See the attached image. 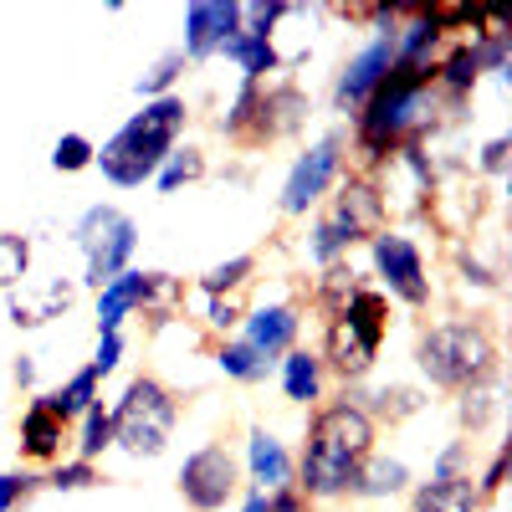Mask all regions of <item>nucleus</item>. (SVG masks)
<instances>
[{"label": "nucleus", "mask_w": 512, "mask_h": 512, "mask_svg": "<svg viewBox=\"0 0 512 512\" xmlns=\"http://www.w3.org/2000/svg\"><path fill=\"white\" fill-rule=\"evenodd\" d=\"M441 113H456V108L436 93L431 72L395 67L379 82V93L354 113V154L364 164V175L400 149H425V139L441 128Z\"/></svg>", "instance_id": "obj_1"}, {"label": "nucleus", "mask_w": 512, "mask_h": 512, "mask_svg": "<svg viewBox=\"0 0 512 512\" xmlns=\"http://www.w3.org/2000/svg\"><path fill=\"white\" fill-rule=\"evenodd\" d=\"M374 425L359 405L349 400H328L323 410H313L308 420V441L303 456H297V492L308 502H338L349 497L359 466L374 456Z\"/></svg>", "instance_id": "obj_2"}, {"label": "nucleus", "mask_w": 512, "mask_h": 512, "mask_svg": "<svg viewBox=\"0 0 512 512\" xmlns=\"http://www.w3.org/2000/svg\"><path fill=\"white\" fill-rule=\"evenodd\" d=\"M190 123V103L180 93L169 98H149L118 134L93 154V169H103V180L113 190H139L159 175V164L180 149V134Z\"/></svg>", "instance_id": "obj_3"}, {"label": "nucleus", "mask_w": 512, "mask_h": 512, "mask_svg": "<svg viewBox=\"0 0 512 512\" xmlns=\"http://www.w3.org/2000/svg\"><path fill=\"white\" fill-rule=\"evenodd\" d=\"M415 364L436 390H477V384H497L502 374V349L482 318H451L431 323L415 344Z\"/></svg>", "instance_id": "obj_4"}, {"label": "nucleus", "mask_w": 512, "mask_h": 512, "mask_svg": "<svg viewBox=\"0 0 512 512\" xmlns=\"http://www.w3.org/2000/svg\"><path fill=\"white\" fill-rule=\"evenodd\" d=\"M384 333H390V297L379 287H359L323 328V349H318L323 374H338L344 390H359L379 359Z\"/></svg>", "instance_id": "obj_5"}, {"label": "nucleus", "mask_w": 512, "mask_h": 512, "mask_svg": "<svg viewBox=\"0 0 512 512\" xmlns=\"http://www.w3.org/2000/svg\"><path fill=\"white\" fill-rule=\"evenodd\" d=\"M108 415H113V446L149 461V456L169 451V436L180 425V395L154 374H134Z\"/></svg>", "instance_id": "obj_6"}, {"label": "nucleus", "mask_w": 512, "mask_h": 512, "mask_svg": "<svg viewBox=\"0 0 512 512\" xmlns=\"http://www.w3.org/2000/svg\"><path fill=\"white\" fill-rule=\"evenodd\" d=\"M72 246L82 251V282L103 292L118 272L134 267L139 251V221L118 205H88L72 226Z\"/></svg>", "instance_id": "obj_7"}, {"label": "nucleus", "mask_w": 512, "mask_h": 512, "mask_svg": "<svg viewBox=\"0 0 512 512\" xmlns=\"http://www.w3.org/2000/svg\"><path fill=\"white\" fill-rule=\"evenodd\" d=\"M180 303H185V287L169 272L128 267L98 292V333H123V318H134V313H149V323L164 328Z\"/></svg>", "instance_id": "obj_8"}, {"label": "nucleus", "mask_w": 512, "mask_h": 512, "mask_svg": "<svg viewBox=\"0 0 512 512\" xmlns=\"http://www.w3.org/2000/svg\"><path fill=\"white\" fill-rule=\"evenodd\" d=\"M344 164H349V134L344 128H333V134L313 139L303 154L292 159L287 169V185H282V216H308V210L344 180Z\"/></svg>", "instance_id": "obj_9"}, {"label": "nucleus", "mask_w": 512, "mask_h": 512, "mask_svg": "<svg viewBox=\"0 0 512 512\" xmlns=\"http://www.w3.org/2000/svg\"><path fill=\"white\" fill-rule=\"evenodd\" d=\"M369 262H374V277H379V292L395 297L405 308H431V272H425V256L410 236L384 226L379 236H369Z\"/></svg>", "instance_id": "obj_10"}, {"label": "nucleus", "mask_w": 512, "mask_h": 512, "mask_svg": "<svg viewBox=\"0 0 512 512\" xmlns=\"http://www.w3.org/2000/svg\"><path fill=\"white\" fill-rule=\"evenodd\" d=\"M180 497L195 507V512H221L236 492H241V461L221 446V441H210L200 451L185 456L180 466Z\"/></svg>", "instance_id": "obj_11"}, {"label": "nucleus", "mask_w": 512, "mask_h": 512, "mask_svg": "<svg viewBox=\"0 0 512 512\" xmlns=\"http://www.w3.org/2000/svg\"><path fill=\"white\" fill-rule=\"evenodd\" d=\"M308 113H313V108H308V93L297 88V82H267V88L256 93V108H251V123H246L241 144H246V149H262V144H277V139L303 134Z\"/></svg>", "instance_id": "obj_12"}, {"label": "nucleus", "mask_w": 512, "mask_h": 512, "mask_svg": "<svg viewBox=\"0 0 512 512\" xmlns=\"http://www.w3.org/2000/svg\"><path fill=\"white\" fill-rule=\"evenodd\" d=\"M395 72V36H374V41H364V47L338 67V77H333V108L338 113H359L374 93H379V82Z\"/></svg>", "instance_id": "obj_13"}, {"label": "nucleus", "mask_w": 512, "mask_h": 512, "mask_svg": "<svg viewBox=\"0 0 512 512\" xmlns=\"http://www.w3.org/2000/svg\"><path fill=\"white\" fill-rule=\"evenodd\" d=\"M231 36H241V0H195L185 6V62H210Z\"/></svg>", "instance_id": "obj_14"}, {"label": "nucleus", "mask_w": 512, "mask_h": 512, "mask_svg": "<svg viewBox=\"0 0 512 512\" xmlns=\"http://www.w3.org/2000/svg\"><path fill=\"white\" fill-rule=\"evenodd\" d=\"M328 221L344 231L349 241H369V236H379L384 231V200H379V190H374V180L369 175H354L338 185V195H333V210H328Z\"/></svg>", "instance_id": "obj_15"}, {"label": "nucleus", "mask_w": 512, "mask_h": 512, "mask_svg": "<svg viewBox=\"0 0 512 512\" xmlns=\"http://www.w3.org/2000/svg\"><path fill=\"white\" fill-rule=\"evenodd\" d=\"M297 333H303V308L297 303H262L241 318V338L251 349H262L272 364L297 349Z\"/></svg>", "instance_id": "obj_16"}, {"label": "nucleus", "mask_w": 512, "mask_h": 512, "mask_svg": "<svg viewBox=\"0 0 512 512\" xmlns=\"http://www.w3.org/2000/svg\"><path fill=\"white\" fill-rule=\"evenodd\" d=\"M246 472H251V487L282 492V487L297 482V461H292V451L267 431V425H251V436H246Z\"/></svg>", "instance_id": "obj_17"}, {"label": "nucleus", "mask_w": 512, "mask_h": 512, "mask_svg": "<svg viewBox=\"0 0 512 512\" xmlns=\"http://www.w3.org/2000/svg\"><path fill=\"white\" fill-rule=\"evenodd\" d=\"M446 52V31L436 21V11H410L395 31V67H415V72H431Z\"/></svg>", "instance_id": "obj_18"}, {"label": "nucleus", "mask_w": 512, "mask_h": 512, "mask_svg": "<svg viewBox=\"0 0 512 512\" xmlns=\"http://www.w3.org/2000/svg\"><path fill=\"white\" fill-rule=\"evenodd\" d=\"M67 436H72V425L67 420H57L41 400H31L26 405V415H21V456L26 461H47V466H57L62 461V446H67Z\"/></svg>", "instance_id": "obj_19"}, {"label": "nucleus", "mask_w": 512, "mask_h": 512, "mask_svg": "<svg viewBox=\"0 0 512 512\" xmlns=\"http://www.w3.org/2000/svg\"><path fill=\"white\" fill-rule=\"evenodd\" d=\"M349 405H359L369 415V425L379 431V425H400L410 415L425 410V395L415 390V384H379V390H344Z\"/></svg>", "instance_id": "obj_20"}, {"label": "nucleus", "mask_w": 512, "mask_h": 512, "mask_svg": "<svg viewBox=\"0 0 512 512\" xmlns=\"http://www.w3.org/2000/svg\"><path fill=\"white\" fill-rule=\"evenodd\" d=\"M216 57L236 62V67H241V82H267L272 72H282V67H287V57L272 47V36H251V31L231 36Z\"/></svg>", "instance_id": "obj_21"}, {"label": "nucleus", "mask_w": 512, "mask_h": 512, "mask_svg": "<svg viewBox=\"0 0 512 512\" xmlns=\"http://www.w3.org/2000/svg\"><path fill=\"white\" fill-rule=\"evenodd\" d=\"M400 492H410V466L395 456H369L349 487V497H359V502H390Z\"/></svg>", "instance_id": "obj_22"}, {"label": "nucleus", "mask_w": 512, "mask_h": 512, "mask_svg": "<svg viewBox=\"0 0 512 512\" xmlns=\"http://www.w3.org/2000/svg\"><path fill=\"white\" fill-rule=\"evenodd\" d=\"M282 364V395L292 400V405H318L323 400V359H318V349H292V354H282L277 359Z\"/></svg>", "instance_id": "obj_23"}, {"label": "nucleus", "mask_w": 512, "mask_h": 512, "mask_svg": "<svg viewBox=\"0 0 512 512\" xmlns=\"http://www.w3.org/2000/svg\"><path fill=\"white\" fill-rule=\"evenodd\" d=\"M410 512H482L477 477H456V482H420L410 497Z\"/></svg>", "instance_id": "obj_24"}, {"label": "nucleus", "mask_w": 512, "mask_h": 512, "mask_svg": "<svg viewBox=\"0 0 512 512\" xmlns=\"http://www.w3.org/2000/svg\"><path fill=\"white\" fill-rule=\"evenodd\" d=\"M98 384H103V379H98L93 369H77L72 379H62L57 390H47V395H36V400L47 405V410H52L57 420L77 425V415H82V410H88V405L98 400Z\"/></svg>", "instance_id": "obj_25"}, {"label": "nucleus", "mask_w": 512, "mask_h": 512, "mask_svg": "<svg viewBox=\"0 0 512 512\" xmlns=\"http://www.w3.org/2000/svg\"><path fill=\"white\" fill-rule=\"evenodd\" d=\"M216 369L226 379H236V384H262L277 364L262 349H251L246 338H221V344H216Z\"/></svg>", "instance_id": "obj_26"}, {"label": "nucleus", "mask_w": 512, "mask_h": 512, "mask_svg": "<svg viewBox=\"0 0 512 512\" xmlns=\"http://www.w3.org/2000/svg\"><path fill=\"white\" fill-rule=\"evenodd\" d=\"M6 297H11V323L16 328H41V323H52V318H62L72 308V287L67 282H52L36 303H26V297H16V292H6Z\"/></svg>", "instance_id": "obj_27"}, {"label": "nucleus", "mask_w": 512, "mask_h": 512, "mask_svg": "<svg viewBox=\"0 0 512 512\" xmlns=\"http://www.w3.org/2000/svg\"><path fill=\"white\" fill-rule=\"evenodd\" d=\"M113 446V415H108V405L103 400H93L88 410L77 415V461H93L98 466V456Z\"/></svg>", "instance_id": "obj_28"}, {"label": "nucleus", "mask_w": 512, "mask_h": 512, "mask_svg": "<svg viewBox=\"0 0 512 512\" xmlns=\"http://www.w3.org/2000/svg\"><path fill=\"white\" fill-rule=\"evenodd\" d=\"M251 277H256V256L241 251V256H231V262H216V267H210V272L200 277L195 292H205V297H236Z\"/></svg>", "instance_id": "obj_29"}, {"label": "nucleus", "mask_w": 512, "mask_h": 512, "mask_svg": "<svg viewBox=\"0 0 512 512\" xmlns=\"http://www.w3.org/2000/svg\"><path fill=\"white\" fill-rule=\"evenodd\" d=\"M359 287H364V282H359V272H354L349 262H333V267H323V277H318V287H313V303L333 318Z\"/></svg>", "instance_id": "obj_30"}, {"label": "nucleus", "mask_w": 512, "mask_h": 512, "mask_svg": "<svg viewBox=\"0 0 512 512\" xmlns=\"http://www.w3.org/2000/svg\"><path fill=\"white\" fill-rule=\"evenodd\" d=\"M195 180H205V154H200L195 144L175 149V154L159 164V175H154V185H159L164 195H175V190H185V185H195Z\"/></svg>", "instance_id": "obj_31"}, {"label": "nucleus", "mask_w": 512, "mask_h": 512, "mask_svg": "<svg viewBox=\"0 0 512 512\" xmlns=\"http://www.w3.org/2000/svg\"><path fill=\"white\" fill-rule=\"evenodd\" d=\"M497 384H477V390H461L456 395V420H461V431H487V425L497 420Z\"/></svg>", "instance_id": "obj_32"}, {"label": "nucleus", "mask_w": 512, "mask_h": 512, "mask_svg": "<svg viewBox=\"0 0 512 512\" xmlns=\"http://www.w3.org/2000/svg\"><path fill=\"white\" fill-rule=\"evenodd\" d=\"M31 272V241L21 231H0V292H16Z\"/></svg>", "instance_id": "obj_33"}, {"label": "nucleus", "mask_w": 512, "mask_h": 512, "mask_svg": "<svg viewBox=\"0 0 512 512\" xmlns=\"http://www.w3.org/2000/svg\"><path fill=\"white\" fill-rule=\"evenodd\" d=\"M190 62H185V52L175 47V52H164L139 82H134V88H139V98L149 103V98H169V93H175V82H180V72H185Z\"/></svg>", "instance_id": "obj_34"}, {"label": "nucleus", "mask_w": 512, "mask_h": 512, "mask_svg": "<svg viewBox=\"0 0 512 512\" xmlns=\"http://www.w3.org/2000/svg\"><path fill=\"white\" fill-rule=\"evenodd\" d=\"M349 236L344 231H338L328 216H318L313 221V231H308V262H318V267H333V262H344V256H349Z\"/></svg>", "instance_id": "obj_35"}, {"label": "nucleus", "mask_w": 512, "mask_h": 512, "mask_svg": "<svg viewBox=\"0 0 512 512\" xmlns=\"http://www.w3.org/2000/svg\"><path fill=\"white\" fill-rule=\"evenodd\" d=\"M93 154H98V144L88 134H62L52 144V169L57 175H82V169H93Z\"/></svg>", "instance_id": "obj_36"}, {"label": "nucleus", "mask_w": 512, "mask_h": 512, "mask_svg": "<svg viewBox=\"0 0 512 512\" xmlns=\"http://www.w3.org/2000/svg\"><path fill=\"white\" fill-rule=\"evenodd\" d=\"M103 482V472L93 461H77V456H67V461H57L52 472H47V487L52 492H88V487H98Z\"/></svg>", "instance_id": "obj_37"}, {"label": "nucleus", "mask_w": 512, "mask_h": 512, "mask_svg": "<svg viewBox=\"0 0 512 512\" xmlns=\"http://www.w3.org/2000/svg\"><path fill=\"white\" fill-rule=\"evenodd\" d=\"M195 297H200V323H205L210 333H221V338H231V333L241 328L246 308L236 303V297H205V292H195Z\"/></svg>", "instance_id": "obj_38"}, {"label": "nucleus", "mask_w": 512, "mask_h": 512, "mask_svg": "<svg viewBox=\"0 0 512 512\" xmlns=\"http://www.w3.org/2000/svg\"><path fill=\"white\" fill-rule=\"evenodd\" d=\"M297 6H287V0H251V6H241V31L251 36H272V26L282 16H292Z\"/></svg>", "instance_id": "obj_39"}, {"label": "nucleus", "mask_w": 512, "mask_h": 512, "mask_svg": "<svg viewBox=\"0 0 512 512\" xmlns=\"http://www.w3.org/2000/svg\"><path fill=\"white\" fill-rule=\"evenodd\" d=\"M41 487H47V477H36V472H0V512H16Z\"/></svg>", "instance_id": "obj_40"}, {"label": "nucleus", "mask_w": 512, "mask_h": 512, "mask_svg": "<svg viewBox=\"0 0 512 512\" xmlns=\"http://www.w3.org/2000/svg\"><path fill=\"white\" fill-rule=\"evenodd\" d=\"M456 477H472V441H451L431 461V482H456Z\"/></svg>", "instance_id": "obj_41"}, {"label": "nucleus", "mask_w": 512, "mask_h": 512, "mask_svg": "<svg viewBox=\"0 0 512 512\" xmlns=\"http://www.w3.org/2000/svg\"><path fill=\"white\" fill-rule=\"evenodd\" d=\"M118 364H123V333H98V349H93V364H88V369H93L98 379H108Z\"/></svg>", "instance_id": "obj_42"}, {"label": "nucleus", "mask_w": 512, "mask_h": 512, "mask_svg": "<svg viewBox=\"0 0 512 512\" xmlns=\"http://www.w3.org/2000/svg\"><path fill=\"white\" fill-rule=\"evenodd\" d=\"M507 154H512V139H507V134H497V139H487V144H482L477 169H482V175H492V180H502V175H507Z\"/></svg>", "instance_id": "obj_43"}, {"label": "nucleus", "mask_w": 512, "mask_h": 512, "mask_svg": "<svg viewBox=\"0 0 512 512\" xmlns=\"http://www.w3.org/2000/svg\"><path fill=\"white\" fill-rule=\"evenodd\" d=\"M507 466H512V446H497V456L487 461V472L477 477V492H482V502L502 492V482H507Z\"/></svg>", "instance_id": "obj_44"}, {"label": "nucleus", "mask_w": 512, "mask_h": 512, "mask_svg": "<svg viewBox=\"0 0 512 512\" xmlns=\"http://www.w3.org/2000/svg\"><path fill=\"white\" fill-rule=\"evenodd\" d=\"M456 267H461V277H466V282H472V287H482V292H497V282H502L492 267H482V262H477L472 251H461V256H456Z\"/></svg>", "instance_id": "obj_45"}, {"label": "nucleus", "mask_w": 512, "mask_h": 512, "mask_svg": "<svg viewBox=\"0 0 512 512\" xmlns=\"http://www.w3.org/2000/svg\"><path fill=\"white\" fill-rule=\"evenodd\" d=\"M272 512H313V502L297 487H282V492H272Z\"/></svg>", "instance_id": "obj_46"}, {"label": "nucleus", "mask_w": 512, "mask_h": 512, "mask_svg": "<svg viewBox=\"0 0 512 512\" xmlns=\"http://www.w3.org/2000/svg\"><path fill=\"white\" fill-rule=\"evenodd\" d=\"M241 512H272V492H262V487H246Z\"/></svg>", "instance_id": "obj_47"}, {"label": "nucleus", "mask_w": 512, "mask_h": 512, "mask_svg": "<svg viewBox=\"0 0 512 512\" xmlns=\"http://www.w3.org/2000/svg\"><path fill=\"white\" fill-rule=\"evenodd\" d=\"M16 384H21V390H31V384H36V359L31 354L16 359Z\"/></svg>", "instance_id": "obj_48"}]
</instances>
